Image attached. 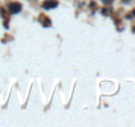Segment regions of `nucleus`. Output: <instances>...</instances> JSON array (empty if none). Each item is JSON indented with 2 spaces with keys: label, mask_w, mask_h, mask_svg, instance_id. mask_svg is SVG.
<instances>
[{
  "label": "nucleus",
  "mask_w": 135,
  "mask_h": 127,
  "mask_svg": "<svg viewBox=\"0 0 135 127\" xmlns=\"http://www.w3.org/2000/svg\"><path fill=\"white\" fill-rule=\"evenodd\" d=\"M8 11L11 13H19L21 11V4L20 3H9L8 4Z\"/></svg>",
  "instance_id": "f257e3e1"
},
{
  "label": "nucleus",
  "mask_w": 135,
  "mask_h": 127,
  "mask_svg": "<svg viewBox=\"0 0 135 127\" xmlns=\"http://www.w3.org/2000/svg\"><path fill=\"white\" fill-rule=\"evenodd\" d=\"M58 5V3L56 0H47V1L42 3V8L44 9H52V8H56Z\"/></svg>",
  "instance_id": "f03ea898"
},
{
  "label": "nucleus",
  "mask_w": 135,
  "mask_h": 127,
  "mask_svg": "<svg viewBox=\"0 0 135 127\" xmlns=\"http://www.w3.org/2000/svg\"><path fill=\"white\" fill-rule=\"evenodd\" d=\"M102 3H103V4H111L113 0H102Z\"/></svg>",
  "instance_id": "7ed1b4c3"
}]
</instances>
